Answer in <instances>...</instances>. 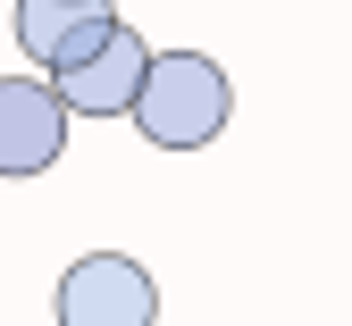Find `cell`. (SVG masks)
Wrapping results in <instances>:
<instances>
[{
	"label": "cell",
	"mask_w": 352,
	"mask_h": 326,
	"mask_svg": "<svg viewBox=\"0 0 352 326\" xmlns=\"http://www.w3.org/2000/svg\"><path fill=\"white\" fill-rule=\"evenodd\" d=\"M118 34V0H17V51L42 75H67Z\"/></svg>",
	"instance_id": "4"
},
{
	"label": "cell",
	"mask_w": 352,
	"mask_h": 326,
	"mask_svg": "<svg viewBox=\"0 0 352 326\" xmlns=\"http://www.w3.org/2000/svg\"><path fill=\"white\" fill-rule=\"evenodd\" d=\"M126 117L151 151H210L235 117V84L210 51H151V75Z\"/></svg>",
	"instance_id": "1"
},
{
	"label": "cell",
	"mask_w": 352,
	"mask_h": 326,
	"mask_svg": "<svg viewBox=\"0 0 352 326\" xmlns=\"http://www.w3.org/2000/svg\"><path fill=\"white\" fill-rule=\"evenodd\" d=\"M59 326H160V285L126 251H84L59 276Z\"/></svg>",
	"instance_id": "2"
},
{
	"label": "cell",
	"mask_w": 352,
	"mask_h": 326,
	"mask_svg": "<svg viewBox=\"0 0 352 326\" xmlns=\"http://www.w3.org/2000/svg\"><path fill=\"white\" fill-rule=\"evenodd\" d=\"M143 75H151V42L118 17V34L101 42L93 59H76L67 75H42V84L59 92L67 117H126V109H135V92H143Z\"/></svg>",
	"instance_id": "3"
},
{
	"label": "cell",
	"mask_w": 352,
	"mask_h": 326,
	"mask_svg": "<svg viewBox=\"0 0 352 326\" xmlns=\"http://www.w3.org/2000/svg\"><path fill=\"white\" fill-rule=\"evenodd\" d=\"M67 109L42 75H0V176H42L67 151Z\"/></svg>",
	"instance_id": "5"
}]
</instances>
